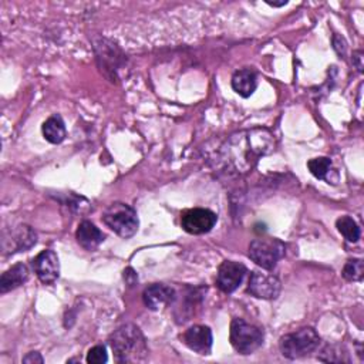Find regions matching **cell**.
<instances>
[{
	"label": "cell",
	"instance_id": "obj_1",
	"mask_svg": "<svg viewBox=\"0 0 364 364\" xmlns=\"http://www.w3.org/2000/svg\"><path fill=\"white\" fill-rule=\"evenodd\" d=\"M110 346L117 363H137L145 360L147 344L136 325H124L110 337Z\"/></svg>",
	"mask_w": 364,
	"mask_h": 364
},
{
	"label": "cell",
	"instance_id": "obj_2",
	"mask_svg": "<svg viewBox=\"0 0 364 364\" xmlns=\"http://www.w3.org/2000/svg\"><path fill=\"white\" fill-rule=\"evenodd\" d=\"M320 344V336L312 327H303L293 333L285 334L279 342L280 353L289 358L296 360L313 353Z\"/></svg>",
	"mask_w": 364,
	"mask_h": 364
},
{
	"label": "cell",
	"instance_id": "obj_3",
	"mask_svg": "<svg viewBox=\"0 0 364 364\" xmlns=\"http://www.w3.org/2000/svg\"><path fill=\"white\" fill-rule=\"evenodd\" d=\"M103 222L118 236L129 239L138 230L137 212L127 204L114 202L103 214Z\"/></svg>",
	"mask_w": 364,
	"mask_h": 364
},
{
	"label": "cell",
	"instance_id": "obj_4",
	"mask_svg": "<svg viewBox=\"0 0 364 364\" xmlns=\"http://www.w3.org/2000/svg\"><path fill=\"white\" fill-rule=\"evenodd\" d=\"M264 332L254 326L247 323L244 319H233L230 323L229 330V340L232 347L239 354H252L264 344Z\"/></svg>",
	"mask_w": 364,
	"mask_h": 364
},
{
	"label": "cell",
	"instance_id": "obj_5",
	"mask_svg": "<svg viewBox=\"0 0 364 364\" xmlns=\"http://www.w3.org/2000/svg\"><path fill=\"white\" fill-rule=\"evenodd\" d=\"M286 247L283 242L275 238L255 239L249 245V258L262 269L272 271L285 256Z\"/></svg>",
	"mask_w": 364,
	"mask_h": 364
},
{
	"label": "cell",
	"instance_id": "obj_6",
	"mask_svg": "<svg viewBox=\"0 0 364 364\" xmlns=\"http://www.w3.org/2000/svg\"><path fill=\"white\" fill-rule=\"evenodd\" d=\"M218 221V216L211 209L194 208L182 212L181 226L191 235H204L212 230Z\"/></svg>",
	"mask_w": 364,
	"mask_h": 364
},
{
	"label": "cell",
	"instance_id": "obj_7",
	"mask_svg": "<svg viewBox=\"0 0 364 364\" xmlns=\"http://www.w3.org/2000/svg\"><path fill=\"white\" fill-rule=\"evenodd\" d=\"M280 289L282 285L276 276L258 271L252 272L248 283V293H251L256 299H276L280 294Z\"/></svg>",
	"mask_w": 364,
	"mask_h": 364
},
{
	"label": "cell",
	"instance_id": "obj_8",
	"mask_svg": "<svg viewBox=\"0 0 364 364\" xmlns=\"http://www.w3.org/2000/svg\"><path fill=\"white\" fill-rule=\"evenodd\" d=\"M247 275V266L239 262L225 261L218 269L216 285L225 293L235 292Z\"/></svg>",
	"mask_w": 364,
	"mask_h": 364
},
{
	"label": "cell",
	"instance_id": "obj_9",
	"mask_svg": "<svg viewBox=\"0 0 364 364\" xmlns=\"http://www.w3.org/2000/svg\"><path fill=\"white\" fill-rule=\"evenodd\" d=\"M32 266H33L34 273L40 279V282L44 283V285L54 283L60 276L58 256L51 249H46V251L40 252L32 261Z\"/></svg>",
	"mask_w": 364,
	"mask_h": 364
},
{
	"label": "cell",
	"instance_id": "obj_10",
	"mask_svg": "<svg viewBox=\"0 0 364 364\" xmlns=\"http://www.w3.org/2000/svg\"><path fill=\"white\" fill-rule=\"evenodd\" d=\"M182 342L184 344L191 349L193 351L198 353V354H209L211 349H212V332L208 326H193L190 327L184 336H182Z\"/></svg>",
	"mask_w": 364,
	"mask_h": 364
},
{
	"label": "cell",
	"instance_id": "obj_11",
	"mask_svg": "<svg viewBox=\"0 0 364 364\" xmlns=\"http://www.w3.org/2000/svg\"><path fill=\"white\" fill-rule=\"evenodd\" d=\"M174 299H175V290L171 286H167L164 283H154L148 286L143 293L144 305L154 312L171 305Z\"/></svg>",
	"mask_w": 364,
	"mask_h": 364
},
{
	"label": "cell",
	"instance_id": "obj_12",
	"mask_svg": "<svg viewBox=\"0 0 364 364\" xmlns=\"http://www.w3.org/2000/svg\"><path fill=\"white\" fill-rule=\"evenodd\" d=\"M232 89L240 97H251L258 87V74L252 69H240L232 76Z\"/></svg>",
	"mask_w": 364,
	"mask_h": 364
},
{
	"label": "cell",
	"instance_id": "obj_13",
	"mask_svg": "<svg viewBox=\"0 0 364 364\" xmlns=\"http://www.w3.org/2000/svg\"><path fill=\"white\" fill-rule=\"evenodd\" d=\"M76 239L82 248L91 252V251H96L103 244L104 233L93 222L84 221L79 225V229L76 232Z\"/></svg>",
	"mask_w": 364,
	"mask_h": 364
},
{
	"label": "cell",
	"instance_id": "obj_14",
	"mask_svg": "<svg viewBox=\"0 0 364 364\" xmlns=\"http://www.w3.org/2000/svg\"><path fill=\"white\" fill-rule=\"evenodd\" d=\"M36 242H37L36 232L30 226L22 225L15 232L11 233V245L5 247L4 249L9 251L11 254L25 252L32 247H34Z\"/></svg>",
	"mask_w": 364,
	"mask_h": 364
},
{
	"label": "cell",
	"instance_id": "obj_15",
	"mask_svg": "<svg viewBox=\"0 0 364 364\" xmlns=\"http://www.w3.org/2000/svg\"><path fill=\"white\" fill-rule=\"evenodd\" d=\"M29 268L23 264H18L8 269L2 278H0V293L5 294L22 285H25L29 279Z\"/></svg>",
	"mask_w": 364,
	"mask_h": 364
},
{
	"label": "cell",
	"instance_id": "obj_16",
	"mask_svg": "<svg viewBox=\"0 0 364 364\" xmlns=\"http://www.w3.org/2000/svg\"><path fill=\"white\" fill-rule=\"evenodd\" d=\"M44 138L50 144H60L66 138V126L65 121L60 115H51L48 117L41 127Z\"/></svg>",
	"mask_w": 364,
	"mask_h": 364
},
{
	"label": "cell",
	"instance_id": "obj_17",
	"mask_svg": "<svg viewBox=\"0 0 364 364\" xmlns=\"http://www.w3.org/2000/svg\"><path fill=\"white\" fill-rule=\"evenodd\" d=\"M308 168L312 172V175H315L318 179H325L327 181V184H336L332 178V174H337V172L333 169V164L330 158L327 157L313 158L308 162Z\"/></svg>",
	"mask_w": 364,
	"mask_h": 364
},
{
	"label": "cell",
	"instance_id": "obj_18",
	"mask_svg": "<svg viewBox=\"0 0 364 364\" xmlns=\"http://www.w3.org/2000/svg\"><path fill=\"white\" fill-rule=\"evenodd\" d=\"M336 226L339 232L344 236L346 240L349 242H357L360 239V228L356 223V221L350 216H342L337 219Z\"/></svg>",
	"mask_w": 364,
	"mask_h": 364
},
{
	"label": "cell",
	"instance_id": "obj_19",
	"mask_svg": "<svg viewBox=\"0 0 364 364\" xmlns=\"http://www.w3.org/2000/svg\"><path fill=\"white\" fill-rule=\"evenodd\" d=\"M343 278L349 282H360L364 276V266L361 259H350L343 268Z\"/></svg>",
	"mask_w": 364,
	"mask_h": 364
},
{
	"label": "cell",
	"instance_id": "obj_20",
	"mask_svg": "<svg viewBox=\"0 0 364 364\" xmlns=\"http://www.w3.org/2000/svg\"><path fill=\"white\" fill-rule=\"evenodd\" d=\"M87 363L90 364H103V363H107L108 360V354H107V350L104 346H94L93 349L89 350V354H87Z\"/></svg>",
	"mask_w": 364,
	"mask_h": 364
},
{
	"label": "cell",
	"instance_id": "obj_21",
	"mask_svg": "<svg viewBox=\"0 0 364 364\" xmlns=\"http://www.w3.org/2000/svg\"><path fill=\"white\" fill-rule=\"evenodd\" d=\"M44 360H43V357L40 356V353H37V351H32V353H29L25 358H23V363H43Z\"/></svg>",
	"mask_w": 364,
	"mask_h": 364
},
{
	"label": "cell",
	"instance_id": "obj_22",
	"mask_svg": "<svg viewBox=\"0 0 364 364\" xmlns=\"http://www.w3.org/2000/svg\"><path fill=\"white\" fill-rule=\"evenodd\" d=\"M353 60H356L357 62V65H356V67H357V70L358 72H361L363 70V66H361V51H356L354 54H353Z\"/></svg>",
	"mask_w": 364,
	"mask_h": 364
},
{
	"label": "cell",
	"instance_id": "obj_23",
	"mask_svg": "<svg viewBox=\"0 0 364 364\" xmlns=\"http://www.w3.org/2000/svg\"><path fill=\"white\" fill-rule=\"evenodd\" d=\"M269 6H273V8H280V6H285V5H287V0H283V2H280V4H276V2H266Z\"/></svg>",
	"mask_w": 364,
	"mask_h": 364
}]
</instances>
